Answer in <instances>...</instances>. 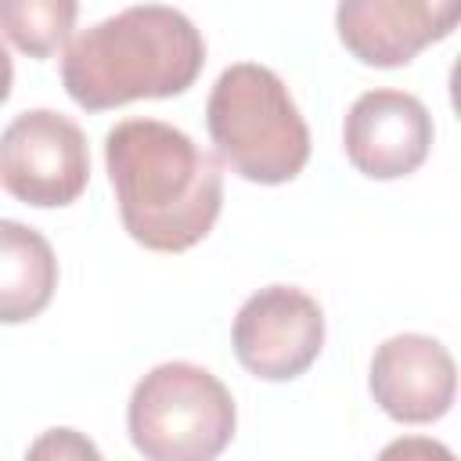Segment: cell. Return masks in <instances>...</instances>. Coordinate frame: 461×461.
I'll use <instances>...</instances> for the list:
<instances>
[{
    "instance_id": "obj_1",
    "label": "cell",
    "mask_w": 461,
    "mask_h": 461,
    "mask_svg": "<svg viewBox=\"0 0 461 461\" xmlns=\"http://www.w3.org/2000/svg\"><path fill=\"white\" fill-rule=\"evenodd\" d=\"M104 166L126 234L151 252L198 245L223 205L220 158L158 119H122L104 137Z\"/></svg>"
},
{
    "instance_id": "obj_2",
    "label": "cell",
    "mask_w": 461,
    "mask_h": 461,
    "mask_svg": "<svg viewBox=\"0 0 461 461\" xmlns=\"http://www.w3.org/2000/svg\"><path fill=\"white\" fill-rule=\"evenodd\" d=\"M205 65V43L194 22L162 4H137L83 29L61 58L65 94L104 112L140 97L184 94Z\"/></svg>"
},
{
    "instance_id": "obj_3",
    "label": "cell",
    "mask_w": 461,
    "mask_h": 461,
    "mask_svg": "<svg viewBox=\"0 0 461 461\" xmlns=\"http://www.w3.org/2000/svg\"><path fill=\"white\" fill-rule=\"evenodd\" d=\"M205 126L230 173L252 184H285L310 162V130L277 72L238 61L220 72L205 104Z\"/></svg>"
},
{
    "instance_id": "obj_4",
    "label": "cell",
    "mask_w": 461,
    "mask_h": 461,
    "mask_svg": "<svg viewBox=\"0 0 461 461\" xmlns=\"http://www.w3.org/2000/svg\"><path fill=\"white\" fill-rule=\"evenodd\" d=\"M238 425L227 385L187 360L151 367L130 396L126 429L144 461H216Z\"/></svg>"
},
{
    "instance_id": "obj_5",
    "label": "cell",
    "mask_w": 461,
    "mask_h": 461,
    "mask_svg": "<svg viewBox=\"0 0 461 461\" xmlns=\"http://www.w3.org/2000/svg\"><path fill=\"white\" fill-rule=\"evenodd\" d=\"M90 180L83 130L50 108L22 112L0 133V187L36 209L72 205Z\"/></svg>"
},
{
    "instance_id": "obj_6",
    "label": "cell",
    "mask_w": 461,
    "mask_h": 461,
    "mask_svg": "<svg viewBox=\"0 0 461 461\" xmlns=\"http://www.w3.org/2000/svg\"><path fill=\"white\" fill-rule=\"evenodd\" d=\"M324 346V313L295 285H267L234 317V353L241 367L267 382L299 378Z\"/></svg>"
},
{
    "instance_id": "obj_7",
    "label": "cell",
    "mask_w": 461,
    "mask_h": 461,
    "mask_svg": "<svg viewBox=\"0 0 461 461\" xmlns=\"http://www.w3.org/2000/svg\"><path fill=\"white\" fill-rule=\"evenodd\" d=\"M346 158L371 180H400L414 173L432 148V115L407 90L360 94L342 122Z\"/></svg>"
},
{
    "instance_id": "obj_8",
    "label": "cell",
    "mask_w": 461,
    "mask_h": 461,
    "mask_svg": "<svg viewBox=\"0 0 461 461\" xmlns=\"http://www.w3.org/2000/svg\"><path fill=\"white\" fill-rule=\"evenodd\" d=\"M375 403L407 425L436 421L450 411L457 389V367L443 342L429 335H393L375 349L371 360Z\"/></svg>"
},
{
    "instance_id": "obj_9",
    "label": "cell",
    "mask_w": 461,
    "mask_h": 461,
    "mask_svg": "<svg viewBox=\"0 0 461 461\" xmlns=\"http://www.w3.org/2000/svg\"><path fill=\"white\" fill-rule=\"evenodd\" d=\"M461 18L457 4L429 0H346L335 11V29L346 50L375 68H400Z\"/></svg>"
},
{
    "instance_id": "obj_10",
    "label": "cell",
    "mask_w": 461,
    "mask_h": 461,
    "mask_svg": "<svg viewBox=\"0 0 461 461\" xmlns=\"http://www.w3.org/2000/svg\"><path fill=\"white\" fill-rule=\"evenodd\" d=\"M54 288L58 259L50 241L18 220H0V324L40 317Z\"/></svg>"
},
{
    "instance_id": "obj_11",
    "label": "cell",
    "mask_w": 461,
    "mask_h": 461,
    "mask_svg": "<svg viewBox=\"0 0 461 461\" xmlns=\"http://www.w3.org/2000/svg\"><path fill=\"white\" fill-rule=\"evenodd\" d=\"M79 4L72 0H0V29L29 58H50L68 43Z\"/></svg>"
},
{
    "instance_id": "obj_12",
    "label": "cell",
    "mask_w": 461,
    "mask_h": 461,
    "mask_svg": "<svg viewBox=\"0 0 461 461\" xmlns=\"http://www.w3.org/2000/svg\"><path fill=\"white\" fill-rule=\"evenodd\" d=\"M25 461H104V457H101L97 443L86 432H76V429H47V432H40L29 443Z\"/></svg>"
},
{
    "instance_id": "obj_13",
    "label": "cell",
    "mask_w": 461,
    "mask_h": 461,
    "mask_svg": "<svg viewBox=\"0 0 461 461\" xmlns=\"http://www.w3.org/2000/svg\"><path fill=\"white\" fill-rule=\"evenodd\" d=\"M378 461H454V454L439 439H429V436H400V439H393L378 454Z\"/></svg>"
},
{
    "instance_id": "obj_14",
    "label": "cell",
    "mask_w": 461,
    "mask_h": 461,
    "mask_svg": "<svg viewBox=\"0 0 461 461\" xmlns=\"http://www.w3.org/2000/svg\"><path fill=\"white\" fill-rule=\"evenodd\" d=\"M11 83H14V65H11V54H7V47L0 43V104L11 97Z\"/></svg>"
}]
</instances>
